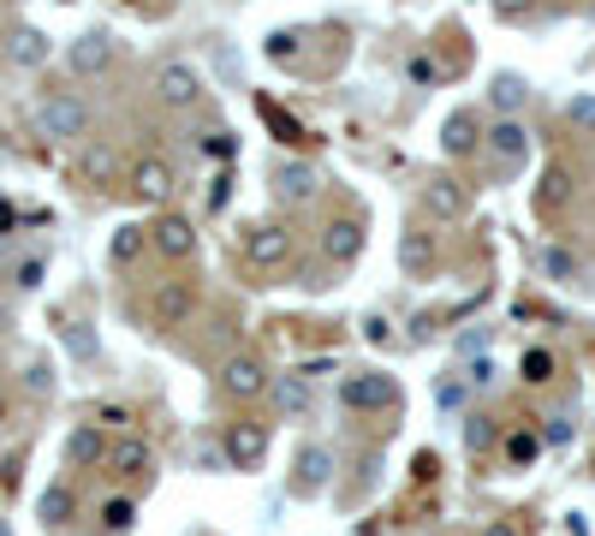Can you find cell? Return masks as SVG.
<instances>
[{
  "label": "cell",
  "mask_w": 595,
  "mask_h": 536,
  "mask_svg": "<svg viewBox=\"0 0 595 536\" xmlns=\"http://www.w3.org/2000/svg\"><path fill=\"white\" fill-rule=\"evenodd\" d=\"M90 125H96L90 101L71 96V90H48L36 101V132L54 138V143H84V138H90Z\"/></svg>",
  "instance_id": "1"
},
{
  "label": "cell",
  "mask_w": 595,
  "mask_h": 536,
  "mask_svg": "<svg viewBox=\"0 0 595 536\" xmlns=\"http://www.w3.org/2000/svg\"><path fill=\"white\" fill-rule=\"evenodd\" d=\"M293 227L286 221H256L251 233H244V263H251L256 274H274V269H286L293 263Z\"/></svg>",
  "instance_id": "2"
},
{
  "label": "cell",
  "mask_w": 595,
  "mask_h": 536,
  "mask_svg": "<svg viewBox=\"0 0 595 536\" xmlns=\"http://www.w3.org/2000/svg\"><path fill=\"white\" fill-rule=\"evenodd\" d=\"M340 405H345V412H394L399 382H394V375H382V370H357V375H345V382H340Z\"/></svg>",
  "instance_id": "3"
},
{
  "label": "cell",
  "mask_w": 595,
  "mask_h": 536,
  "mask_svg": "<svg viewBox=\"0 0 595 536\" xmlns=\"http://www.w3.org/2000/svg\"><path fill=\"white\" fill-rule=\"evenodd\" d=\"M274 387V375H268V364L256 352H232L227 364H221V394L227 400H239V405H251V400H263Z\"/></svg>",
  "instance_id": "4"
},
{
  "label": "cell",
  "mask_w": 595,
  "mask_h": 536,
  "mask_svg": "<svg viewBox=\"0 0 595 536\" xmlns=\"http://www.w3.org/2000/svg\"><path fill=\"white\" fill-rule=\"evenodd\" d=\"M155 101H162V108H173V113L197 108V101H202V72L185 66V61L155 66Z\"/></svg>",
  "instance_id": "5"
},
{
  "label": "cell",
  "mask_w": 595,
  "mask_h": 536,
  "mask_svg": "<svg viewBox=\"0 0 595 536\" xmlns=\"http://www.w3.org/2000/svg\"><path fill=\"white\" fill-rule=\"evenodd\" d=\"M197 316V286L191 281H155L150 293V322L155 328H185Z\"/></svg>",
  "instance_id": "6"
},
{
  "label": "cell",
  "mask_w": 595,
  "mask_h": 536,
  "mask_svg": "<svg viewBox=\"0 0 595 536\" xmlns=\"http://www.w3.org/2000/svg\"><path fill=\"white\" fill-rule=\"evenodd\" d=\"M150 244L167 256V263H185V256H197V221L179 215V209H162L155 227H150Z\"/></svg>",
  "instance_id": "7"
},
{
  "label": "cell",
  "mask_w": 595,
  "mask_h": 536,
  "mask_svg": "<svg viewBox=\"0 0 595 536\" xmlns=\"http://www.w3.org/2000/svg\"><path fill=\"white\" fill-rule=\"evenodd\" d=\"M113 61H120V42H113L108 31H84L66 48V66L78 72V78H101V72H113Z\"/></svg>",
  "instance_id": "8"
},
{
  "label": "cell",
  "mask_w": 595,
  "mask_h": 536,
  "mask_svg": "<svg viewBox=\"0 0 595 536\" xmlns=\"http://www.w3.org/2000/svg\"><path fill=\"white\" fill-rule=\"evenodd\" d=\"M125 185H132L137 203H155V209H162V203H173V192H179V173H173V162H162V155H143Z\"/></svg>",
  "instance_id": "9"
},
{
  "label": "cell",
  "mask_w": 595,
  "mask_h": 536,
  "mask_svg": "<svg viewBox=\"0 0 595 536\" xmlns=\"http://www.w3.org/2000/svg\"><path fill=\"white\" fill-rule=\"evenodd\" d=\"M483 113H471V108H459V113H447L441 120V155H453V162H471L476 150H483Z\"/></svg>",
  "instance_id": "10"
},
{
  "label": "cell",
  "mask_w": 595,
  "mask_h": 536,
  "mask_svg": "<svg viewBox=\"0 0 595 536\" xmlns=\"http://www.w3.org/2000/svg\"><path fill=\"white\" fill-rule=\"evenodd\" d=\"M333 447H322V441H310L304 453L293 459V495H322V489L333 483Z\"/></svg>",
  "instance_id": "11"
},
{
  "label": "cell",
  "mask_w": 595,
  "mask_h": 536,
  "mask_svg": "<svg viewBox=\"0 0 595 536\" xmlns=\"http://www.w3.org/2000/svg\"><path fill=\"white\" fill-rule=\"evenodd\" d=\"M483 150L495 155L500 167H518V162L530 155V125H525V120H488Z\"/></svg>",
  "instance_id": "12"
},
{
  "label": "cell",
  "mask_w": 595,
  "mask_h": 536,
  "mask_svg": "<svg viewBox=\"0 0 595 536\" xmlns=\"http://www.w3.org/2000/svg\"><path fill=\"white\" fill-rule=\"evenodd\" d=\"M227 466L232 471H251V466H263V453H268V424H227Z\"/></svg>",
  "instance_id": "13"
},
{
  "label": "cell",
  "mask_w": 595,
  "mask_h": 536,
  "mask_svg": "<svg viewBox=\"0 0 595 536\" xmlns=\"http://www.w3.org/2000/svg\"><path fill=\"white\" fill-rule=\"evenodd\" d=\"M464 209H471V192H464L453 173H434L423 185V215H434V221H464Z\"/></svg>",
  "instance_id": "14"
},
{
  "label": "cell",
  "mask_w": 595,
  "mask_h": 536,
  "mask_svg": "<svg viewBox=\"0 0 595 536\" xmlns=\"http://www.w3.org/2000/svg\"><path fill=\"white\" fill-rule=\"evenodd\" d=\"M316 192H322V173H316L310 162H280L274 167V197L280 203H316Z\"/></svg>",
  "instance_id": "15"
},
{
  "label": "cell",
  "mask_w": 595,
  "mask_h": 536,
  "mask_svg": "<svg viewBox=\"0 0 595 536\" xmlns=\"http://www.w3.org/2000/svg\"><path fill=\"white\" fill-rule=\"evenodd\" d=\"M434 263H441V244H434L429 227H411V233H399V269L411 274V281L434 274Z\"/></svg>",
  "instance_id": "16"
},
{
  "label": "cell",
  "mask_w": 595,
  "mask_h": 536,
  "mask_svg": "<svg viewBox=\"0 0 595 536\" xmlns=\"http://www.w3.org/2000/svg\"><path fill=\"white\" fill-rule=\"evenodd\" d=\"M488 108H495V120H525L530 84L518 78V72H495V84H488Z\"/></svg>",
  "instance_id": "17"
},
{
  "label": "cell",
  "mask_w": 595,
  "mask_h": 536,
  "mask_svg": "<svg viewBox=\"0 0 595 536\" xmlns=\"http://www.w3.org/2000/svg\"><path fill=\"white\" fill-rule=\"evenodd\" d=\"M357 251H364V227H357L352 215H333V221L322 227V256L328 263H352Z\"/></svg>",
  "instance_id": "18"
},
{
  "label": "cell",
  "mask_w": 595,
  "mask_h": 536,
  "mask_svg": "<svg viewBox=\"0 0 595 536\" xmlns=\"http://www.w3.org/2000/svg\"><path fill=\"white\" fill-rule=\"evenodd\" d=\"M530 203H536V215H560L565 203H572V167H565V162H554V167H548L542 179H536Z\"/></svg>",
  "instance_id": "19"
},
{
  "label": "cell",
  "mask_w": 595,
  "mask_h": 536,
  "mask_svg": "<svg viewBox=\"0 0 595 536\" xmlns=\"http://www.w3.org/2000/svg\"><path fill=\"white\" fill-rule=\"evenodd\" d=\"M7 61H12V66H24V72L48 66V36H42L36 24H19V31L7 36Z\"/></svg>",
  "instance_id": "20"
},
{
  "label": "cell",
  "mask_w": 595,
  "mask_h": 536,
  "mask_svg": "<svg viewBox=\"0 0 595 536\" xmlns=\"http://www.w3.org/2000/svg\"><path fill=\"white\" fill-rule=\"evenodd\" d=\"M536 269L560 286H584V263H577L572 251H560V244H542V251H536Z\"/></svg>",
  "instance_id": "21"
},
{
  "label": "cell",
  "mask_w": 595,
  "mask_h": 536,
  "mask_svg": "<svg viewBox=\"0 0 595 536\" xmlns=\"http://www.w3.org/2000/svg\"><path fill=\"white\" fill-rule=\"evenodd\" d=\"M66 453H71V466H96V459H108V436H101L96 424H78L71 441H66Z\"/></svg>",
  "instance_id": "22"
},
{
  "label": "cell",
  "mask_w": 595,
  "mask_h": 536,
  "mask_svg": "<svg viewBox=\"0 0 595 536\" xmlns=\"http://www.w3.org/2000/svg\"><path fill=\"white\" fill-rule=\"evenodd\" d=\"M108 466L120 471V477H150L155 453H150V447H143V441H132V436H125V441H120V447H113V453H108Z\"/></svg>",
  "instance_id": "23"
},
{
  "label": "cell",
  "mask_w": 595,
  "mask_h": 536,
  "mask_svg": "<svg viewBox=\"0 0 595 536\" xmlns=\"http://www.w3.org/2000/svg\"><path fill=\"white\" fill-rule=\"evenodd\" d=\"M268 394H274V405H280L286 417L310 412V382H304V375H280V382H274Z\"/></svg>",
  "instance_id": "24"
},
{
  "label": "cell",
  "mask_w": 595,
  "mask_h": 536,
  "mask_svg": "<svg viewBox=\"0 0 595 536\" xmlns=\"http://www.w3.org/2000/svg\"><path fill=\"white\" fill-rule=\"evenodd\" d=\"M113 173H120V155H113L108 143H90V150H84V179L101 185V179H113Z\"/></svg>",
  "instance_id": "25"
},
{
  "label": "cell",
  "mask_w": 595,
  "mask_h": 536,
  "mask_svg": "<svg viewBox=\"0 0 595 536\" xmlns=\"http://www.w3.org/2000/svg\"><path fill=\"white\" fill-rule=\"evenodd\" d=\"M71 506H78V501H71V489H66V483H54L48 495H42V525H54V530L71 525Z\"/></svg>",
  "instance_id": "26"
},
{
  "label": "cell",
  "mask_w": 595,
  "mask_h": 536,
  "mask_svg": "<svg viewBox=\"0 0 595 536\" xmlns=\"http://www.w3.org/2000/svg\"><path fill=\"white\" fill-rule=\"evenodd\" d=\"M554 352H548V346H530V352H525V382L530 387H542V382H554Z\"/></svg>",
  "instance_id": "27"
},
{
  "label": "cell",
  "mask_w": 595,
  "mask_h": 536,
  "mask_svg": "<svg viewBox=\"0 0 595 536\" xmlns=\"http://www.w3.org/2000/svg\"><path fill=\"white\" fill-rule=\"evenodd\" d=\"M143 244H150V233H143V227H120V233H113V263H132V256L143 251Z\"/></svg>",
  "instance_id": "28"
},
{
  "label": "cell",
  "mask_w": 595,
  "mask_h": 536,
  "mask_svg": "<svg viewBox=\"0 0 595 536\" xmlns=\"http://www.w3.org/2000/svg\"><path fill=\"white\" fill-rule=\"evenodd\" d=\"M464 394H471V382H464V375H447V382H434V405H441V412L464 405Z\"/></svg>",
  "instance_id": "29"
},
{
  "label": "cell",
  "mask_w": 595,
  "mask_h": 536,
  "mask_svg": "<svg viewBox=\"0 0 595 536\" xmlns=\"http://www.w3.org/2000/svg\"><path fill=\"white\" fill-rule=\"evenodd\" d=\"M536 453H542V436H530V429H518V436L506 441V459H513V466H530Z\"/></svg>",
  "instance_id": "30"
},
{
  "label": "cell",
  "mask_w": 595,
  "mask_h": 536,
  "mask_svg": "<svg viewBox=\"0 0 595 536\" xmlns=\"http://www.w3.org/2000/svg\"><path fill=\"white\" fill-rule=\"evenodd\" d=\"M101 518H108V530H125V525H132V518H137V506L132 501H108V506H101Z\"/></svg>",
  "instance_id": "31"
},
{
  "label": "cell",
  "mask_w": 595,
  "mask_h": 536,
  "mask_svg": "<svg viewBox=\"0 0 595 536\" xmlns=\"http://www.w3.org/2000/svg\"><path fill=\"white\" fill-rule=\"evenodd\" d=\"M565 120H572V125H590V132H595V96H577L572 108H565Z\"/></svg>",
  "instance_id": "32"
},
{
  "label": "cell",
  "mask_w": 595,
  "mask_h": 536,
  "mask_svg": "<svg viewBox=\"0 0 595 536\" xmlns=\"http://www.w3.org/2000/svg\"><path fill=\"white\" fill-rule=\"evenodd\" d=\"M12 286H19V293H31V286H42V263H19V274H12Z\"/></svg>",
  "instance_id": "33"
},
{
  "label": "cell",
  "mask_w": 595,
  "mask_h": 536,
  "mask_svg": "<svg viewBox=\"0 0 595 536\" xmlns=\"http://www.w3.org/2000/svg\"><path fill=\"white\" fill-rule=\"evenodd\" d=\"M548 441H572V417H548Z\"/></svg>",
  "instance_id": "34"
},
{
  "label": "cell",
  "mask_w": 595,
  "mask_h": 536,
  "mask_svg": "<svg viewBox=\"0 0 595 536\" xmlns=\"http://www.w3.org/2000/svg\"><path fill=\"white\" fill-rule=\"evenodd\" d=\"M495 12H500V19H525L530 0H495Z\"/></svg>",
  "instance_id": "35"
},
{
  "label": "cell",
  "mask_w": 595,
  "mask_h": 536,
  "mask_svg": "<svg viewBox=\"0 0 595 536\" xmlns=\"http://www.w3.org/2000/svg\"><path fill=\"white\" fill-rule=\"evenodd\" d=\"M483 536H525V530H518L513 518H488V525H483Z\"/></svg>",
  "instance_id": "36"
},
{
  "label": "cell",
  "mask_w": 595,
  "mask_h": 536,
  "mask_svg": "<svg viewBox=\"0 0 595 536\" xmlns=\"http://www.w3.org/2000/svg\"><path fill=\"white\" fill-rule=\"evenodd\" d=\"M12 328V298H0V335Z\"/></svg>",
  "instance_id": "37"
},
{
  "label": "cell",
  "mask_w": 595,
  "mask_h": 536,
  "mask_svg": "<svg viewBox=\"0 0 595 536\" xmlns=\"http://www.w3.org/2000/svg\"><path fill=\"white\" fill-rule=\"evenodd\" d=\"M0 424H7V400H0Z\"/></svg>",
  "instance_id": "38"
},
{
  "label": "cell",
  "mask_w": 595,
  "mask_h": 536,
  "mask_svg": "<svg viewBox=\"0 0 595 536\" xmlns=\"http://www.w3.org/2000/svg\"><path fill=\"white\" fill-rule=\"evenodd\" d=\"M0 536H12V530H7V518H0Z\"/></svg>",
  "instance_id": "39"
},
{
  "label": "cell",
  "mask_w": 595,
  "mask_h": 536,
  "mask_svg": "<svg viewBox=\"0 0 595 536\" xmlns=\"http://www.w3.org/2000/svg\"><path fill=\"white\" fill-rule=\"evenodd\" d=\"M590 19H595V0H590Z\"/></svg>",
  "instance_id": "40"
}]
</instances>
